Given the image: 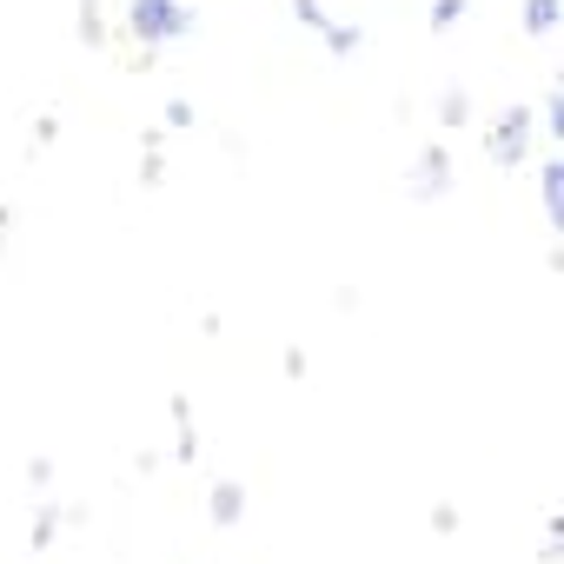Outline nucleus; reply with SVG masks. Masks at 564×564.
<instances>
[{"label": "nucleus", "mask_w": 564, "mask_h": 564, "mask_svg": "<svg viewBox=\"0 0 564 564\" xmlns=\"http://www.w3.org/2000/svg\"><path fill=\"white\" fill-rule=\"evenodd\" d=\"M193 34H199V8H193V0H127V8H120V41L153 54V61L173 54Z\"/></svg>", "instance_id": "obj_1"}, {"label": "nucleus", "mask_w": 564, "mask_h": 564, "mask_svg": "<svg viewBox=\"0 0 564 564\" xmlns=\"http://www.w3.org/2000/svg\"><path fill=\"white\" fill-rule=\"evenodd\" d=\"M531 140H538V107H505L498 120H485V133H478V147L491 153V166H505V173H518L524 160H531Z\"/></svg>", "instance_id": "obj_2"}, {"label": "nucleus", "mask_w": 564, "mask_h": 564, "mask_svg": "<svg viewBox=\"0 0 564 564\" xmlns=\"http://www.w3.org/2000/svg\"><path fill=\"white\" fill-rule=\"evenodd\" d=\"M405 193H412L419 206H432V199L452 193V147H445V140H425V147H419V160H412V173H405Z\"/></svg>", "instance_id": "obj_3"}, {"label": "nucleus", "mask_w": 564, "mask_h": 564, "mask_svg": "<svg viewBox=\"0 0 564 564\" xmlns=\"http://www.w3.org/2000/svg\"><path fill=\"white\" fill-rule=\"evenodd\" d=\"M74 41H80L87 54H107V47L120 41V28L100 14V0H80V8H74Z\"/></svg>", "instance_id": "obj_4"}, {"label": "nucleus", "mask_w": 564, "mask_h": 564, "mask_svg": "<svg viewBox=\"0 0 564 564\" xmlns=\"http://www.w3.org/2000/svg\"><path fill=\"white\" fill-rule=\"evenodd\" d=\"M518 28L524 41H551L564 28V0H518Z\"/></svg>", "instance_id": "obj_5"}, {"label": "nucleus", "mask_w": 564, "mask_h": 564, "mask_svg": "<svg viewBox=\"0 0 564 564\" xmlns=\"http://www.w3.org/2000/svg\"><path fill=\"white\" fill-rule=\"evenodd\" d=\"M538 199H544V226H557V219H564V153H557V147H551L544 166H538Z\"/></svg>", "instance_id": "obj_6"}, {"label": "nucleus", "mask_w": 564, "mask_h": 564, "mask_svg": "<svg viewBox=\"0 0 564 564\" xmlns=\"http://www.w3.org/2000/svg\"><path fill=\"white\" fill-rule=\"evenodd\" d=\"M206 518H213L219 531H232V524L246 518V485H232V478H219V485L206 491Z\"/></svg>", "instance_id": "obj_7"}, {"label": "nucleus", "mask_w": 564, "mask_h": 564, "mask_svg": "<svg viewBox=\"0 0 564 564\" xmlns=\"http://www.w3.org/2000/svg\"><path fill=\"white\" fill-rule=\"evenodd\" d=\"M359 47H366V28H359V21H333V28L319 34V54H326V61H352Z\"/></svg>", "instance_id": "obj_8"}, {"label": "nucleus", "mask_w": 564, "mask_h": 564, "mask_svg": "<svg viewBox=\"0 0 564 564\" xmlns=\"http://www.w3.org/2000/svg\"><path fill=\"white\" fill-rule=\"evenodd\" d=\"M465 21H471V0H432V8H425V34H432V41L458 34Z\"/></svg>", "instance_id": "obj_9"}, {"label": "nucleus", "mask_w": 564, "mask_h": 564, "mask_svg": "<svg viewBox=\"0 0 564 564\" xmlns=\"http://www.w3.org/2000/svg\"><path fill=\"white\" fill-rule=\"evenodd\" d=\"M465 127H471V94L452 80V87L438 94V133H465Z\"/></svg>", "instance_id": "obj_10"}, {"label": "nucleus", "mask_w": 564, "mask_h": 564, "mask_svg": "<svg viewBox=\"0 0 564 564\" xmlns=\"http://www.w3.org/2000/svg\"><path fill=\"white\" fill-rule=\"evenodd\" d=\"M160 180H166V133L147 127L140 133V186H160Z\"/></svg>", "instance_id": "obj_11"}, {"label": "nucleus", "mask_w": 564, "mask_h": 564, "mask_svg": "<svg viewBox=\"0 0 564 564\" xmlns=\"http://www.w3.org/2000/svg\"><path fill=\"white\" fill-rule=\"evenodd\" d=\"M173 425H180V465H193L199 458V425H193V405H186V392H173Z\"/></svg>", "instance_id": "obj_12"}, {"label": "nucleus", "mask_w": 564, "mask_h": 564, "mask_svg": "<svg viewBox=\"0 0 564 564\" xmlns=\"http://www.w3.org/2000/svg\"><path fill=\"white\" fill-rule=\"evenodd\" d=\"M61 524H67L61 505H41V511H34V531H28V551H47V544L61 538Z\"/></svg>", "instance_id": "obj_13"}, {"label": "nucleus", "mask_w": 564, "mask_h": 564, "mask_svg": "<svg viewBox=\"0 0 564 564\" xmlns=\"http://www.w3.org/2000/svg\"><path fill=\"white\" fill-rule=\"evenodd\" d=\"M293 28H306L313 41L333 28V14H326V0H293Z\"/></svg>", "instance_id": "obj_14"}, {"label": "nucleus", "mask_w": 564, "mask_h": 564, "mask_svg": "<svg viewBox=\"0 0 564 564\" xmlns=\"http://www.w3.org/2000/svg\"><path fill=\"white\" fill-rule=\"evenodd\" d=\"M193 127H199V107H193V100H166L160 133H193Z\"/></svg>", "instance_id": "obj_15"}, {"label": "nucleus", "mask_w": 564, "mask_h": 564, "mask_svg": "<svg viewBox=\"0 0 564 564\" xmlns=\"http://www.w3.org/2000/svg\"><path fill=\"white\" fill-rule=\"evenodd\" d=\"M28 140H34V147H54V140H61V113H41V120L28 127Z\"/></svg>", "instance_id": "obj_16"}, {"label": "nucleus", "mask_w": 564, "mask_h": 564, "mask_svg": "<svg viewBox=\"0 0 564 564\" xmlns=\"http://www.w3.org/2000/svg\"><path fill=\"white\" fill-rule=\"evenodd\" d=\"M28 485L47 491V485H54V458H28Z\"/></svg>", "instance_id": "obj_17"}, {"label": "nucleus", "mask_w": 564, "mask_h": 564, "mask_svg": "<svg viewBox=\"0 0 564 564\" xmlns=\"http://www.w3.org/2000/svg\"><path fill=\"white\" fill-rule=\"evenodd\" d=\"M432 531H458V511L452 505H432Z\"/></svg>", "instance_id": "obj_18"}]
</instances>
